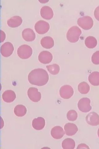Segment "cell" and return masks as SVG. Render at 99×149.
Instances as JSON below:
<instances>
[{"label": "cell", "mask_w": 99, "mask_h": 149, "mask_svg": "<svg viewBox=\"0 0 99 149\" xmlns=\"http://www.w3.org/2000/svg\"><path fill=\"white\" fill-rule=\"evenodd\" d=\"M17 53L20 58L22 59L29 58L33 54L31 47L27 45H23L19 47L17 50Z\"/></svg>", "instance_id": "3957f363"}, {"label": "cell", "mask_w": 99, "mask_h": 149, "mask_svg": "<svg viewBox=\"0 0 99 149\" xmlns=\"http://www.w3.org/2000/svg\"><path fill=\"white\" fill-rule=\"evenodd\" d=\"M86 119L87 123L89 125L95 126L99 125V116L94 112L88 114Z\"/></svg>", "instance_id": "8fae6325"}, {"label": "cell", "mask_w": 99, "mask_h": 149, "mask_svg": "<svg viewBox=\"0 0 99 149\" xmlns=\"http://www.w3.org/2000/svg\"><path fill=\"white\" fill-rule=\"evenodd\" d=\"M91 60L93 64L95 65L99 64V51H96L93 54Z\"/></svg>", "instance_id": "4316f807"}, {"label": "cell", "mask_w": 99, "mask_h": 149, "mask_svg": "<svg viewBox=\"0 0 99 149\" xmlns=\"http://www.w3.org/2000/svg\"><path fill=\"white\" fill-rule=\"evenodd\" d=\"M22 35L23 39L27 41H32L34 40L36 38L35 32L30 28L24 30L22 32Z\"/></svg>", "instance_id": "4fadbf2b"}, {"label": "cell", "mask_w": 99, "mask_h": 149, "mask_svg": "<svg viewBox=\"0 0 99 149\" xmlns=\"http://www.w3.org/2000/svg\"><path fill=\"white\" fill-rule=\"evenodd\" d=\"M46 67L49 72L53 75L57 74L60 71L59 65L56 64L48 65L46 66Z\"/></svg>", "instance_id": "d4e9b609"}, {"label": "cell", "mask_w": 99, "mask_h": 149, "mask_svg": "<svg viewBox=\"0 0 99 149\" xmlns=\"http://www.w3.org/2000/svg\"><path fill=\"white\" fill-rule=\"evenodd\" d=\"M28 95L30 100L34 102H38L41 98V93L35 88H29L28 91Z\"/></svg>", "instance_id": "9c48e42d"}, {"label": "cell", "mask_w": 99, "mask_h": 149, "mask_svg": "<svg viewBox=\"0 0 99 149\" xmlns=\"http://www.w3.org/2000/svg\"><path fill=\"white\" fill-rule=\"evenodd\" d=\"M78 24L82 29L85 30H89L91 29L93 24L92 18L86 16L78 18Z\"/></svg>", "instance_id": "277c9868"}, {"label": "cell", "mask_w": 99, "mask_h": 149, "mask_svg": "<svg viewBox=\"0 0 99 149\" xmlns=\"http://www.w3.org/2000/svg\"><path fill=\"white\" fill-rule=\"evenodd\" d=\"M32 126L36 130H41L43 129L45 125V121L44 118L39 117L35 118L33 120Z\"/></svg>", "instance_id": "e0dca14e"}, {"label": "cell", "mask_w": 99, "mask_h": 149, "mask_svg": "<svg viewBox=\"0 0 99 149\" xmlns=\"http://www.w3.org/2000/svg\"><path fill=\"white\" fill-rule=\"evenodd\" d=\"M88 80L92 85L99 86V72H94L91 73L89 76Z\"/></svg>", "instance_id": "ffe728a7"}, {"label": "cell", "mask_w": 99, "mask_h": 149, "mask_svg": "<svg viewBox=\"0 0 99 149\" xmlns=\"http://www.w3.org/2000/svg\"><path fill=\"white\" fill-rule=\"evenodd\" d=\"M94 16L96 19L99 21V6L95 9L94 12Z\"/></svg>", "instance_id": "83f0119b"}, {"label": "cell", "mask_w": 99, "mask_h": 149, "mask_svg": "<svg viewBox=\"0 0 99 149\" xmlns=\"http://www.w3.org/2000/svg\"><path fill=\"white\" fill-rule=\"evenodd\" d=\"M64 129L66 134L72 136L76 134L78 130L77 126L74 124L68 123L64 125Z\"/></svg>", "instance_id": "9a60e30c"}, {"label": "cell", "mask_w": 99, "mask_h": 149, "mask_svg": "<svg viewBox=\"0 0 99 149\" xmlns=\"http://www.w3.org/2000/svg\"><path fill=\"white\" fill-rule=\"evenodd\" d=\"M38 58L39 61L41 63L44 64H48L52 60L53 56L49 51H43L39 54Z\"/></svg>", "instance_id": "30bf717a"}, {"label": "cell", "mask_w": 99, "mask_h": 149, "mask_svg": "<svg viewBox=\"0 0 99 149\" xmlns=\"http://www.w3.org/2000/svg\"><path fill=\"white\" fill-rule=\"evenodd\" d=\"M60 95L61 97L65 99H68L71 97L74 94L73 88L68 85L61 87L60 91Z\"/></svg>", "instance_id": "52a82bcc"}, {"label": "cell", "mask_w": 99, "mask_h": 149, "mask_svg": "<svg viewBox=\"0 0 99 149\" xmlns=\"http://www.w3.org/2000/svg\"><path fill=\"white\" fill-rule=\"evenodd\" d=\"M14 50V46L10 42H6L1 46V54L4 57H8L10 56L12 54Z\"/></svg>", "instance_id": "ba28073f"}, {"label": "cell", "mask_w": 99, "mask_h": 149, "mask_svg": "<svg viewBox=\"0 0 99 149\" xmlns=\"http://www.w3.org/2000/svg\"><path fill=\"white\" fill-rule=\"evenodd\" d=\"M22 18L18 16H14L7 21V24L10 27L15 28L20 26L22 23Z\"/></svg>", "instance_id": "ac0fdd59"}, {"label": "cell", "mask_w": 99, "mask_h": 149, "mask_svg": "<svg viewBox=\"0 0 99 149\" xmlns=\"http://www.w3.org/2000/svg\"><path fill=\"white\" fill-rule=\"evenodd\" d=\"M78 89L79 92L81 94H86L90 90V86L87 83L84 81L79 84Z\"/></svg>", "instance_id": "cb8c5ba5"}, {"label": "cell", "mask_w": 99, "mask_h": 149, "mask_svg": "<svg viewBox=\"0 0 99 149\" xmlns=\"http://www.w3.org/2000/svg\"><path fill=\"white\" fill-rule=\"evenodd\" d=\"M28 81L32 85L43 86L48 82L49 77L48 73L44 69L37 68L33 70L29 74Z\"/></svg>", "instance_id": "6da1fadb"}, {"label": "cell", "mask_w": 99, "mask_h": 149, "mask_svg": "<svg viewBox=\"0 0 99 149\" xmlns=\"http://www.w3.org/2000/svg\"><path fill=\"white\" fill-rule=\"evenodd\" d=\"M81 148L89 149V148L86 144L82 143L79 144L77 148V149Z\"/></svg>", "instance_id": "f1b7e54d"}, {"label": "cell", "mask_w": 99, "mask_h": 149, "mask_svg": "<svg viewBox=\"0 0 99 149\" xmlns=\"http://www.w3.org/2000/svg\"><path fill=\"white\" fill-rule=\"evenodd\" d=\"M51 133L52 137L56 139L62 138L65 134L63 128L59 126H57L53 128Z\"/></svg>", "instance_id": "5bb4252c"}, {"label": "cell", "mask_w": 99, "mask_h": 149, "mask_svg": "<svg viewBox=\"0 0 99 149\" xmlns=\"http://www.w3.org/2000/svg\"><path fill=\"white\" fill-rule=\"evenodd\" d=\"M14 113L18 117H22L24 116L27 113V109L24 106L18 105L14 109Z\"/></svg>", "instance_id": "44dd1931"}, {"label": "cell", "mask_w": 99, "mask_h": 149, "mask_svg": "<svg viewBox=\"0 0 99 149\" xmlns=\"http://www.w3.org/2000/svg\"><path fill=\"white\" fill-rule=\"evenodd\" d=\"M90 103L91 100L88 98H82L78 102V108L80 111L83 113H88L92 109Z\"/></svg>", "instance_id": "5b68a950"}, {"label": "cell", "mask_w": 99, "mask_h": 149, "mask_svg": "<svg viewBox=\"0 0 99 149\" xmlns=\"http://www.w3.org/2000/svg\"><path fill=\"white\" fill-rule=\"evenodd\" d=\"M40 14L42 18L47 20L51 19L54 16V13L52 9L48 6H45L42 8Z\"/></svg>", "instance_id": "7c38bea8"}, {"label": "cell", "mask_w": 99, "mask_h": 149, "mask_svg": "<svg viewBox=\"0 0 99 149\" xmlns=\"http://www.w3.org/2000/svg\"><path fill=\"white\" fill-rule=\"evenodd\" d=\"M81 34L82 31L79 27L77 26H73L69 30L67 33V38L70 42H76Z\"/></svg>", "instance_id": "7a4b0ae2"}, {"label": "cell", "mask_w": 99, "mask_h": 149, "mask_svg": "<svg viewBox=\"0 0 99 149\" xmlns=\"http://www.w3.org/2000/svg\"><path fill=\"white\" fill-rule=\"evenodd\" d=\"M41 45L45 48L50 49L53 48L54 45L53 39L50 36H46L42 38L41 40Z\"/></svg>", "instance_id": "d6986e66"}, {"label": "cell", "mask_w": 99, "mask_h": 149, "mask_svg": "<svg viewBox=\"0 0 99 149\" xmlns=\"http://www.w3.org/2000/svg\"><path fill=\"white\" fill-rule=\"evenodd\" d=\"M85 44L87 48L93 49L95 48L97 46V41L95 37L89 36L85 40Z\"/></svg>", "instance_id": "603a6c76"}, {"label": "cell", "mask_w": 99, "mask_h": 149, "mask_svg": "<svg viewBox=\"0 0 99 149\" xmlns=\"http://www.w3.org/2000/svg\"><path fill=\"white\" fill-rule=\"evenodd\" d=\"M62 146L64 149H73L75 147V142L72 139H66L63 141Z\"/></svg>", "instance_id": "7402d4cb"}, {"label": "cell", "mask_w": 99, "mask_h": 149, "mask_svg": "<svg viewBox=\"0 0 99 149\" xmlns=\"http://www.w3.org/2000/svg\"><path fill=\"white\" fill-rule=\"evenodd\" d=\"M78 117V114L76 111L74 110L69 111L67 114V119L69 121L76 120Z\"/></svg>", "instance_id": "484cf974"}, {"label": "cell", "mask_w": 99, "mask_h": 149, "mask_svg": "<svg viewBox=\"0 0 99 149\" xmlns=\"http://www.w3.org/2000/svg\"><path fill=\"white\" fill-rule=\"evenodd\" d=\"M49 23L44 20L37 21L35 26L36 31L39 34H43L46 33L50 29Z\"/></svg>", "instance_id": "8992f818"}, {"label": "cell", "mask_w": 99, "mask_h": 149, "mask_svg": "<svg viewBox=\"0 0 99 149\" xmlns=\"http://www.w3.org/2000/svg\"><path fill=\"white\" fill-rule=\"evenodd\" d=\"M1 42H3L5 39H6V34L5 33L2 31V30H1Z\"/></svg>", "instance_id": "f546056e"}, {"label": "cell", "mask_w": 99, "mask_h": 149, "mask_svg": "<svg viewBox=\"0 0 99 149\" xmlns=\"http://www.w3.org/2000/svg\"><path fill=\"white\" fill-rule=\"evenodd\" d=\"M98 137L99 138V129L98 130Z\"/></svg>", "instance_id": "4dcf8cb0"}, {"label": "cell", "mask_w": 99, "mask_h": 149, "mask_svg": "<svg viewBox=\"0 0 99 149\" xmlns=\"http://www.w3.org/2000/svg\"><path fill=\"white\" fill-rule=\"evenodd\" d=\"M3 100L7 103H11L15 100L16 97L15 93L12 90L5 91L2 95Z\"/></svg>", "instance_id": "2e32d148"}]
</instances>
